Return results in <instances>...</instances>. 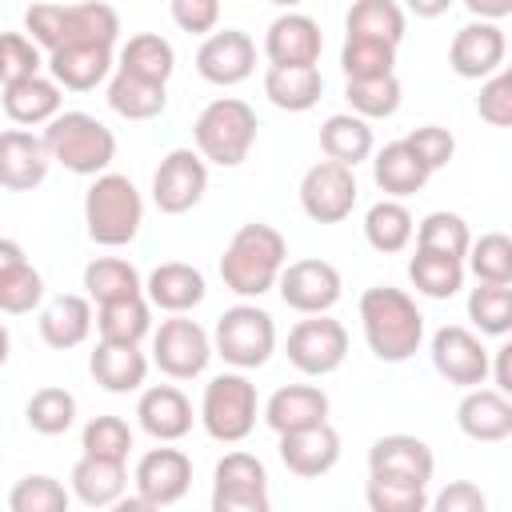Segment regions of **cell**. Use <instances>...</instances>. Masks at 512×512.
<instances>
[{
	"instance_id": "41",
	"label": "cell",
	"mask_w": 512,
	"mask_h": 512,
	"mask_svg": "<svg viewBox=\"0 0 512 512\" xmlns=\"http://www.w3.org/2000/svg\"><path fill=\"white\" fill-rule=\"evenodd\" d=\"M348 36H372L400 44L404 40V8L396 0H356L348 12Z\"/></svg>"
},
{
	"instance_id": "10",
	"label": "cell",
	"mask_w": 512,
	"mask_h": 512,
	"mask_svg": "<svg viewBox=\"0 0 512 512\" xmlns=\"http://www.w3.org/2000/svg\"><path fill=\"white\" fill-rule=\"evenodd\" d=\"M152 360L164 376L192 380L212 360V336L196 320H188L184 312H172L168 320H160V328L152 336Z\"/></svg>"
},
{
	"instance_id": "20",
	"label": "cell",
	"mask_w": 512,
	"mask_h": 512,
	"mask_svg": "<svg viewBox=\"0 0 512 512\" xmlns=\"http://www.w3.org/2000/svg\"><path fill=\"white\" fill-rule=\"evenodd\" d=\"M280 460L292 476L300 480H316L324 472L336 468L340 460V436L336 428L324 420V424H312V428H296V432H284L280 436Z\"/></svg>"
},
{
	"instance_id": "47",
	"label": "cell",
	"mask_w": 512,
	"mask_h": 512,
	"mask_svg": "<svg viewBox=\"0 0 512 512\" xmlns=\"http://www.w3.org/2000/svg\"><path fill=\"white\" fill-rule=\"evenodd\" d=\"M68 488L56 476L32 472L24 480H16V488L8 492V508L12 512H64L68 508Z\"/></svg>"
},
{
	"instance_id": "49",
	"label": "cell",
	"mask_w": 512,
	"mask_h": 512,
	"mask_svg": "<svg viewBox=\"0 0 512 512\" xmlns=\"http://www.w3.org/2000/svg\"><path fill=\"white\" fill-rule=\"evenodd\" d=\"M80 448L92 452V456L128 460V452H132V428H128V420H120V416H92V420L84 424Z\"/></svg>"
},
{
	"instance_id": "57",
	"label": "cell",
	"mask_w": 512,
	"mask_h": 512,
	"mask_svg": "<svg viewBox=\"0 0 512 512\" xmlns=\"http://www.w3.org/2000/svg\"><path fill=\"white\" fill-rule=\"evenodd\" d=\"M488 376L496 380V392H512V344H500L496 352H488Z\"/></svg>"
},
{
	"instance_id": "18",
	"label": "cell",
	"mask_w": 512,
	"mask_h": 512,
	"mask_svg": "<svg viewBox=\"0 0 512 512\" xmlns=\"http://www.w3.org/2000/svg\"><path fill=\"white\" fill-rule=\"evenodd\" d=\"M504 52H508L504 28H500L496 20H472V24H464V28L452 36L448 64H452V72L464 76V80H484V76H492L496 68H504Z\"/></svg>"
},
{
	"instance_id": "27",
	"label": "cell",
	"mask_w": 512,
	"mask_h": 512,
	"mask_svg": "<svg viewBox=\"0 0 512 512\" xmlns=\"http://www.w3.org/2000/svg\"><path fill=\"white\" fill-rule=\"evenodd\" d=\"M128 488V468L124 460H108V456H92L84 452L72 468V496L88 508H112Z\"/></svg>"
},
{
	"instance_id": "5",
	"label": "cell",
	"mask_w": 512,
	"mask_h": 512,
	"mask_svg": "<svg viewBox=\"0 0 512 512\" xmlns=\"http://www.w3.org/2000/svg\"><path fill=\"white\" fill-rule=\"evenodd\" d=\"M84 224H88V236L104 248L132 244L144 224V200L136 184L120 172H100L84 192Z\"/></svg>"
},
{
	"instance_id": "34",
	"label": "cell",
	"mask_w": 512,
	"mask_h": 512,
	"mask_svg": "<svg viewBox=\"0 0 512 512\" xmlns=\"http://www.w3.org/2000/svg\"><path fill=\"white\" fill-rule=\"evenodd\" d=\"M320 148H324L328 160L356 168L360 160L372 156V128L356 112H336V116H328L320 124Z\"/></svg>"
},
{
	"instance_id": "54",
	"label": "cell",
	"mask_w": 512,
	"mask_h": 512,
	"mask_svg": "<svg viewBox=\"0 0 512 512\" xmlns=\"http://www.w3.org/2000/svg\"><path fill=\"white\" fill-rule=\"evenodd\" d=\"M404 144L424 160V168H428V172L444 168V164L452 160V152H456V136H452L448 128H436V124H424V128L408 132V136H404Z\"/></svg>"
},
{
	"instance_id": "31",
	"label": "cell",
	"mask_w": 512,
	"mask_h": 512,
	"mask_svg": "<svg viewBox=\"0 0 512 512\" xmlns=\"http://www.w3.org/2000/svg\"><path fill=\"white\" fill-rule=\"evenodd\" d=\"M428 168H424V160L404 144V140H392V144H384L380 152H376V160H372V180H376V188L380 192H388V196H412V192H420L424 184H428Z\"/></svg>"
},
{
	"instance_id": "14",
	"label": "cell",
	"mask_w": 512,
	"mask_h": 512,
	"mask_svg": "<svg viewBox=\"0 0 512 512\" xmlns=\"http://www.w3.org/2000/svg\"><path fill=\"white\" fill-rule=\"evenodd\" d=\"M368 472L376 480H396V484L428 488V480L436 472V456H432V448L420 436L392 432V436H380L368 448Z\"/></svg>"
},
{
	"instance_id": "30",
	"label": "cell",
	"mask_w": 512,
	"mask_h": 512,
	"mask_svg": "<svg viewBox=\"0 0 512 512\" xmlns=\"http://www.w3.org/2000/svg\"><path fill=\"white\" fill-rule=\"evenodd\" d=\"M4 112L16 124H48L60 112V84L48 76H20L4 84Z\"/></svg>"
},
{
	"instance_id": "53",
	"label": "cell",
	"mask_w": 512,
	"mask_h": 512,
	"mask_svg": "<svg viewBox=\"0 0 512 512\" xmlns=\"http://www.w3.org/2000/svg\"><path fill=\"white\" fill-rule=\"evenodd\" d=\"M476 108H480V120H488L492 128H508L512 124V76L504 68H496L484 80Z\"/></svg>"
},
{
	"instance_id": "33",
	"label": "cell",
	"mask_w": 512,
	"mask_h": 512,
	"mask_svg": "<svg viewBox=\"0 0 512 512\" xmlns=\"http://www.w3.org/2000/svg\"><path fill=\"white\" fill-rule=\"evenodd\" d=\"M324 92V76L316 64H300V68H284L272 64L264 76V96L280 108V112H308Z\"/></svg>"
},
{
	"instance_id": "46",
	"label": "cell",
	"mask_w": 512,
	"mask_h": 512,
	"mask_svg": "<svg viewBox=\"0 0 512 512\" xmlns=\"http://www.w3.org/2000/svg\"><path fill=\"white\" fill-rule=\"evenodd\" d=\"M468 268L484 284H512V240L504 232H484L476 244H468Z\"/></svg>"
},
{
	"instance_id": "61",
	"label": "cell",
	"mask_w": 512,
	"mask_h": 512,
	"mask_svg": "<svg viewBox=\"0 0 512 512\" xmlns=\"http://www.w3.org/2000/svg\"><path fill=\"white\" fill-rule=\"evenodd\" d=\"M4 360H8V328L0 324V368H4Z\"/></svg>"
},
{
	"instance_id": "36",
	"label": "cell",
	"mask_w": 512,
	"mask_h": 512,
	"mask_svg": "<svg viewBox=\"0 0 512 512\" xmlns=\"http://www.w3.org/2000/svg\"><path fill=\"white\" fill-rule=\"evenodd\" d=\"M120 72L128 76H140L148 84H168V76L176 72V52L164 36L156 32H140V36H128V44L120 48Z\"/></svg>"
},
{
	"instance_id": "8",
	"label": "cell",
	"mask_w": 512,
	"mask_h": 512,
	"mask_svg": "<svg viewBox=\"0 0 512 512\" xmlns=\"http://www.w3.org/2000/svg\"><path fill=\"white\" fill-rule=\"evenodd\" d=\"M212 352L224 356V364H232L240 372L268 364V356L276 352L272 316L264 308H256V304L224 308V316L216 320V332H212Z\"/></svg>"
},
{
	"instance_id": "35",
	"label": "cell",
	"mask_w": 512,
	"mask_h": 512,
	"mask_svg": "<svg viewBox=\"0 0 512 512\" xmlns=\"http://www.w3.org/2000/svg\"><path fill=\"white\" fill-rule=\"evenodd\" d=\"M408 280L416 284V292H424L432 300H448L464 288V260L448 256V252L416 248V256L408 260Z\"/></svg>"
},
{
	"instance_id": "19",
	"label": "cell",
	"mask_w": 512,
	"mask_h": 512,
	"mask_svg": "<svg viewBox=\"0 0 512 512\" xmlns=\"http://www.w3.org/2000/svg\"><path fill=\"white\" fill-rule=\"evenodd\" d=\"M252 68H256V44H252V36L240 32V28L212 32V36L200 44V52H196V72H200L208 84H220V88L248 80Z\"/></svg>"
},
{
	"instance_id": "32",
	"label": "cell",
	"mask_w": 512,
	"mask_h": 512,
	"mask_svg": "<svg viewBox=\"0 0 512 512\" xmlns=\"http://www.w3.org/2000/svg\"><path fill=\"white\" fill-rule=\"evenodd\" d=\"M88 332H92V304H88V296L64 292V296H56V300L40 312V336H44L48 348L68 352V348L84 344Z\"/></svg>"
},
{
	"instance_id": "26",
	"label": "cell",
	"mask_w": 512,
	"mask_h": 512,
	"mask_svg": "<svg viewBox=\"0 0 512 512\" xmlns=\"http://www.w3.org/2000/svg\"><path fill=\"white\" fill-rule=\"evenodd\" d=\"M48 72H52V80L60 88L92 92L112 72V48L108 44H68V48H56V52H48Z\"/></svg>"
},
{
	"instance_id": "51",
	"label": "cell",
	"mask_w": 512,
	"mask_h": 512,
	"mask_svg": "<svg viewBox=\"0 0 512 512\" xmlns=\"http://www.w3.org/2000/svg\"><path fill=\"white\" fill-rule=\"evenodd\" d=\"M368 508L372 512H424L428 508V492L412 488V484H396V480H368Z\"/></svg>"
},
{
	"instance_id": "16",
	"label": "cell",
	"mask_w": 512,
	"mask_h": 512,
	"mask_svg": "<svg viewBox=\"0 0 512 512\" xmlns=\"http://www.w3.org/2000/svg\"><path fill=\"white\" fill-rule=\"evenodd\" d=\"M432 368L456 388H476L488 380V348L480 344L476 332L460 324H444L432 336Z\"/></svg>"
},
{
	"instance_id": "24",
	"label": "cell",
	"mask_w": 512,
	"mask_h": 512,
	"mask_svg": "<svg viewBox=\"0 0 512 512\" xmlns=\"http://www.w3.org/2000/svg\"><path fill=\"white\" fill-rule=\"evenodd\" d=\"M456 424L464 436L480 440V444H496L512 436V400L496 388H468V396L456 408Z\"/></svg>"
},
{
	"instance_id": "21",
	"label": "cell",
	"mask_w": 512,
	"mask_h": 512,
	"mask_svg": "<svg viewBox=\"0 0 512 512\" xmlns=\"http://www.w3.org/2000/svg\"><path fill=\"white\" fill-rule=\"evenodd\" d=\"M48 164H52V156L40 136H32L24 128L0 132V188L32 192L36 184H44Z\"/></svg>"
},
{
	"instance_id": "17",
	"label": "cell",
	"mask_w": 512,
	"mask_h": 512,
	"mask_svg": "<svg viewBox=\"0 0 512 512\" xmlns=\"http://www.w3.org/2000/svg\"><path fill=\"white\" fill-rule=\"evenodd\" d=\"M276 288H280V300L288 308L312 316V312H328L340 300L344 284H340V272L328 260H296V264L280 268Z\"/></svg>"
},
{
	"instance_id": "52",
	"label": "cell",
	"mask_w": 512,
	"mask_h": 512,
	"mask_svg": "<svg viewBox=\"0 0 512 512\" xmlns=\"http://www.w3.org/2000/svg\"><path fill=\"white\" fill-rule=\"evenodd\" d=\"M0 56H4V84L20 80V76H36L40 72V44L32 36L20 32H0Z\"/></svg>"
},
{
	"instance_id": "43",
	"label": "cell",
	"mask_w": 512,
	"mask_h": 512,
	"mask_svg": "<svg viewBox=\"0 0 512 512\" xmlns=\"http://www.w3.org/2000/svg\"><path fill=\"white\" fill-rule=\"evenodd\" d=\"M24 416H28L32 432H40V436H60V432H68V428L76 424V396H72L68 388L48 384V388L32 392Z\"/></svg>"
},
{
	"instance_id": "6",
	"label": "cell",
	"mask_w": 512,
	"mask_h": 512,
	"mask_svg": "<svg viewBox=\"0 0 512 512\" xmlns=\"http://www.w3.org/2000/svg\"><path fill=\"white\" fill-rule=\"evenodd\" d=\"M192 136H196V148L204 160H212L220 168H236L248 160V152L256 144V112L236 96H220L196 116Z\"/></svg>"
},
{
	"instance_id": "23",
	"label": "cell",
	"mask_w": 512,
	"mask_h": 512,
	"mask_svg": "<svg viewBox=\"0 0 512 512\" xmlns=\"http://www.w3.org/2000/svg\"><path fill=\"white\" fill-rule=\"evenodd\" d=\"M136 420L140 428L160 440V444H172V440H184L192 432V404L180 388L172 384H152L140 392V404H136Z\"/></svg>"
},
{
	"instance_id": "11",
	"label": "cell",
	"mask_w": 512,
	"mask_h": 512,
	"mask_svg": "<svg viewBox=\"0 0 512 512\" xmlns=\"http://www.w3.org/2000/svg\"><path fill=\"white\" fill-rule=\"evenodd\" d=\"M212 512H268V472L252 452H228L216 464Z\"/></svg>"
},
{
	"instance_id": "4",
	"label": "cell",
	"mask_w": 512,
	"mask_h": 512,
	"mask_svg": "<svg viewBox=\"0 0 512 512\" xmlns=\"http://www.w3.org/2000/svg\"><path fill=\"white\" fill-rule=\"evenodd\" d=\"M40 140H44L48 156L76 176H100V172H108V164L116 156L112 128H104L88 112H56Z\"/></svg>"
},
{
	"instance_id": "50",
	"label": "cell",
	"mask_w": 512,
	"mask_h": 512,
	"mask_svg": "<svg viewBox=\"0 0 512 512\" xmlns=\"http://www.w3.org/2000/svg\"><path fill=\"white\" fill-rule=\"evenodd\" d=\"M40 296H44V276L28 260L0 276V312L24 316V312H32L40 304Z\"/></svg>"
},
{
	"instance_id": "2",
	"label": "cell",
	"mask_w": 512,
	"mask_h": 512,
	"mask_svg": "<svg viewBox=\"0 0 512 512\" xmlns=\"http://www.w3.org/2000/svg\"><path fill=\"white\" fill-rule=\"evenodd\" d=\"M24 28L28 36L44 48H68V44H116L120 36V16L116 8L100 4V0H84V4H32L24 12Z\"/></svg>"
},
{
	"instance_id": "3",
	"label": "cell",
	"mask_w": 512,
	"mask_h": 512,
	"mask_svg": "<svg viewBox=\"0 0 512 512\" xmlns=\"http://www.w3.org/2000/svg\"><path fill=\"white\" fill-rule=\"evenodd\" d=\"M288 264V244L272 224H244L220 256V280L236 296H264L276 288L280 268Z\"/></svg>"
},
{
	"instance_id": "29",
	"label": "cell",
	"mask_w": 512,
	"mask_h": 512,
	"mask_svg": "<svg viewBox=\"0 0 512 512\" xmlns=\"http://www.w3.org/2000/svg\"><path fill=\"white\" fill-rule=\"evenodd\" d=\"M92 380L108 392H136L148 376V356L140 352V344H112V340H100L92 360Z\"/></svg>"
},
{
	"instance_id": "7",
	"label": "cell",
	"mask_w": 512,
	"mask_h": 512,
	"mask_svg": "<svg viewBox=\"0 0 512 512\" xmlns=\"http://www.w3.org/2000/svg\"><path fill=\"white\" fill-rule=\"evenodd\" d=\"M256 384L244 372H220L204 384L200 400V424L220 444H240L256 428Z\"/></svg>"
},
{
	"instance_id": "62",
	"label": "cell",
	"mask_w": 512,
	"mask_h": 512,
	"mask_svg": "<svg viewBox=\"0 0 512 512\" xmlns=\"http://www.w3.org/2000/svg\"><path fill=\"white\" fill-rule=\"evenodd\" d=\"M268 4H280V8H292V4H304V0H268Z\"/></svg>"
},
{
	"instance_id": "28",
	"label": "cell",
	"mask_w": 512,
	"mask_h": 512,
	"mask_svg": "<svg viewBox=\"0 0 512 512\" xmlns=\"http://www.w3.org/2000/svg\"><path fill=\"white\" fill-rule=\"evenodd\" d=\"M144 292H148V300H152L156 308H164V312H188V308H196V304L204 300L208 284H204V272H200V268L180 264V260H168V264L152 268Z\"/></svg>"
},
{
	"instance_id": "9",
	"label": "cell",
	"mask_w": 512,
	"mask_h": 512,
	"mask_svg": "<svg viewBox=\"0 0 512 512\" xmlns=\"http://www.w3.org/2000/svg\"><path fill=\"white\" fill-rule=\"evenodd\" d=\"M284 352H288V364L296 372H304V376H328L348 356V332L328 312H312L308 320H300L288 332Z\"/></svg>"
},
{
	"instance_id": "56",
	"label": "cell",
	"mask_w": 512,
	"mask_h": 512,
	"mask_svg": "<svg viewBox=\"0 0 512 512\" xmlns=\"http://www.w3.org/2000/svg\"><path fill=\"white\" fill-rule=\"evenodd\" d=\"M436 512H484L488 508V496L476 488V484H468V480H456V484H448L436 500H428Z\"/></svg>"
},
{
	"instance_id": "60",
	"label": "cell",
	"mask_w": 512,
	"mask_h": 512,
	"mask_svg": "<svg viewBox=\"0 0 512 512\" xmlns=\"http://www.w3.org/2000/svg\"><path fill=\"white\" fill-rule=\"evenodd\" d=\"M408 4V12H416L420 20H436V16H444L448 8H452V0H404Z\"/></svg>"
},
{
	"instance_id": "12",
	"label": "cell",
	"mask_w": 512,
	"mask_h": 512,
	"mask_svg": "<svg viewBox=\"0 0 512 512\" xmlns=\"http://www.w3.org/2000/svg\"><path fill=\"white\" fill-rule=\"evenodd\" d=\"M204 188H208V164L192 148H172L160 160L156 176H152V200L168 216H180V212L196 208Z\"/></svg>"
},
{
	"instance_id": "15",
	"label": "cell",
	"mask_w": 512,
	"mask_h": 512,
	"mask_svg": "<svg viewBox=\"0 0 512 512\" xmlns=\"http://www.w3.org/2000/svg\"><path fill=\"white\" fill-rule=\"evenodd\" d=\"M136 496L148 508H172L192 488V460L180 448H152L136 460Z\"/></svg>"
},
{
	"instance_id": "37",
	"label": "cell",
	"mask_w": 512,
	"mask_h": 512,
	"mask_svg": "<svg viewBox=\"0 0 512 512\" xmlns=\"http://www.w3.org/2000/svg\"><path fill=\"white\" fill-rule=\"evenodd\" d=\"M84 292L96 304H112V300L144 296V280H140V272L128 260H120V256H96L84 268Z\"/></svg>"
},
{
	"instance_id": "42",
	"label": "cell",
	"mask_w": 512,
	"mask_h": 512,
	"mask_svg": "<svg viewBox=\"0 0 512 512\" xmlns=\"http://www.w3.org/2000/svg\"><path fill=\"white\" fill-rule=\"evenodd\" d=\"M396 64V44L388 40H372V36H348L340 48V68L348 80H372V76H388Z\"/></svg>"
},
{
	"instance_id": "45",
	"label": "cell",
	"mask_w": 512,
	"mask_h": 512,
	"mask_svg": "<svg viewBox=\"0 0 512 512\" xmlns=\"http://www.w3.org/2000/svg\"><path fill=\"white\" fill-rule=\"evenodd\" d=\"M344 96H348V104H352L356 116L384 120V116H392L400 108V80H396V72L372 76V80H348L344 84Z\"/></svg>"
},
{
	"instance_id": "40",
	"label": "cell",
	"mask_w": 512,
	"mask_h": 512,
	"mask_svg": "<svg viewBox=\"0 0 512 512\" xmlns=\"http://www.w3.org/2000/svg\"><path fill=\"white\" fill-rule=\"evenodd\" d=\"M364 236L376 252H404L412 240V212L400 200H376L364 216Z\"/></svg>"
},
{
	"instance_id": "1",
	"label": "cell",
	"mask_w": 512,
	"mask_h": 512,
	"mask_svg": "<svg viewBox=\"0 0 512 512\" xmlns=\"http://www.w3.org/2000/svg\"><path fill=\"white\" fill-rule=\"evenodd\" d=\"M360 324L372 356L384 364H404L424 340V316L416 300L392 284H376L360 296Z\"/></svg>"
},
{
	"instance_id": "55",
	"label": "cell",
	"mask_w": 512,
	"mask_h": 512,
	"mask_svg": "<svg viewBox=\"0 0 512 512\" xmlns=\"http://www.w3.org/2000/svg\"><path fill=\"white\" fill-rule=\"evenodd\" d=\"M168 8H172L176 28L192 32V36L212 32L220 20V0H168Z\"/></svg>"
},
{
	"instance_id": "13",
	"label": "cell",
	"mask_w": 512,
	"mask_h": 512,
	"mask_svg": "<svg viewBox=\"0 0 512 512\" xmlns=\"http://www.w3.org/2000/svg\"><path fill=\"white\" fill-rule=\"evenodd\" d=\"M356 204V176L348 164L320 160L300 180V208L316 224H340Z\"/></svg>"
},
{
	"instance_id": "48",
	"label": "cell",
	"mask_w": 512,
	"mask_h": 512,
	"mask_svg": "<svg viewBox=\"0 0 512 512\" xmlns=\"http://www.w3.org/2000/svg\"><path fill=\"white\" fill-rule=\"evenodd\" d=\"M468 244H472V232H468L464 216H456V212H428L420 220L416 248H432V252H448V256L464 260Z\"/></svg>"
},
{
	"instance_id": "44",
	"label": "cell",
	"mask_w": 512,
	"mask_h": 512,
	"mask_svg": "<svg viewBox=\"0 0 512 512\" xmlns=\"http://www.w3.org/2000/svg\"><path fill=\"white\" fill-rule=\"evenodd\" d=\"M468 320L484 336H508V328H512V288L480 280L468 296Z\"/></svg>"
},
{
	"instance_id": "58",
	"label": "cell",
	"mask_w": 512,
	"mask_h": 512,
	"mask_svg": "<svg viewBox=\"0 0 512 512\" xmlns=\"http://www.w3.org/2000/svg\"><path fill=\"white\" fill-rule=\"evenodd\" d=\"M464 8L476 20H504L512 12V0H464Z\"/></svg>"
},
{
	"instance_id": "38",
	"label": "cell",
	"mask_w": 512,
	"mask_h": 512,
	"mask_svg": "<svg viewBox=\"0 0 512 512\" xmlns=\"http://www.w3.org/2000/svg\"><path fill=\"white\" fill-rule=\"evenodd\" d=\"M108 104L124 120H152V116L164 112L168 96H164V84H148V80L128 76V72L116 68V76L108 80Z\"/></svg>"
},
{
	"instance_id": "22",
	"label": "cell",
	"mask_w": 512,
	"mask_h": 512,
	"mask_svg": "<svg viewBox=\"0 0 512 512\" xmlns=\"http://www.w3.org/2000/svg\"><path fill=\"white\" fill-rule=\"evenodd\" d=\"M320 48H324V32L312 16L304 12H284L268 24V36H264V52L272 64H284V68H300V64H316L320 60Z\"/></svg>"
},
{
	"instance_id": "59",
	"label": "cell",
	"mask_w": 512,
	"mask_h": 512,
	"mask_svg": "<svg viewBox=\"0 0 512 512\" xmlns=\"http://www.w3.org/2000/svg\"><path fill=\"white\" fill-rule=\"evenodd\" d=\"M20 264H24V248H20L16 240L0 236V276L12 272V268H20Z\"/></svg>"
},
{
	"instance_id": "39",
	"label": "cell",
	"mask_w": 512,
	"mask_h": 512,
	"mask_svg": "<svg viewBox=\"0 0 512 512\" xmlns=\"http://www.w3.org/2000/svg\"><path fill=\"white\" fill-rule=\"evenodd\" d=\"M96 332H100V340H112V344H140V340L152 332L148 300H144V296H128V300L100 304Z\"/></svg>"
},
{
	"instance_id": "25",
	"label": "cell",
	"mask_w": 512,
	"mask_h": 512,
	"mask_svg": "<svg viewBox=\"0 0 512 512\" xmlns=\"http://www.w3.org/2000/svg\"><path fill=\"white\" fill-rule=\"evenodd\" d=\"M324 420H328V396L312 384H284L264 404V424L276 436L296 432V428H312V424H324Z\"/></svg>"
},
{
	"instance_id": "63",
	"label": "cell",
	"mask_w": 512,
	"mask_h": 512,
	"mask_svg": "<svg viewBox=\"0 0 512 512\" xmlns=\"http://www.w3.org/2000/svg\"><path fill=\"white\" fill-rule=\"evenodd\" d=\"M0 84H4V56H0Z\"/></svg>"
}]
</instances>
